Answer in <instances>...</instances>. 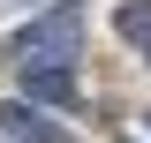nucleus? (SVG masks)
Masks as SVG:
<instances>
[{"label":"nucleus","instance_id":"obj_2","mask_svg":"<svg viewBox=\"0 0 151 143\" xmlns=\"http://www.w3.org/2000/svg\"><path fill=\"white\" fill-rule=\"evenodd\" d=\"M0 136H8V143H83L76 128H60L53 113L30 106V98H8V106H0Z\"/></svg>","mask_w":151,"mask_h":143},{"label":"nucleus","instance_id":"obj_1","mask_svg":"<svg viewBox=\"0 0 151 143\" xmlns=\"http://www.w3.org/2000/svg\"><path fill=\"white\" fill-rule=\"evenodd\" d=\"M83 53V0H53L8 38V68H76Z\"/></svg>","mask_w":151,"mask_h":143},{"label":"nucleus","instance_id":"obj_4","mask_svg":"<svg viewBox=\"0 0 151 143\" xmlns=\"http://www.w3.org/2000/svg\"><path fill=\"white\" fill-rule=\"evenodd\" d=\"M113 30L129 38L136 53H151V0H121V8H113Z\"/></svg>","mask_w":151,"mask_h":143},{"label":"nucleus","instance_id":"obj_3","mask_svg":"<svg viewBox=\"0 0 151 143\" xmlns=\"http://www.w3.org/2000/svg\"><path fill=\"white\" fill-rule=\"evenodd\" d=\"M15 90L30 106H76V68H15Z\"/></svg>","mask_w":151,"mask_h":143}]
</instances>
